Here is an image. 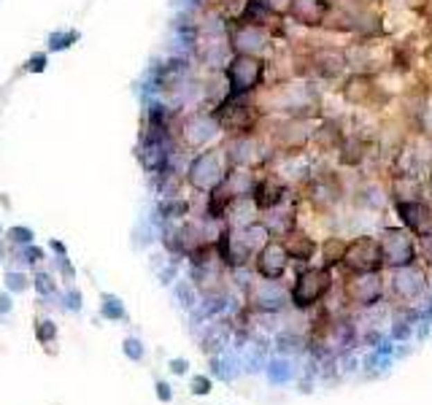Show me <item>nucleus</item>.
<instances>
[{
	"label": "nucleus",
	"mask_w": 432,
	"mask_h": 405,
	"mask_svg": "<svg viewBox=\"0 0 432 405\" xmlns=\"http://www.w3.org/2000/svg\"><path fill=\"white\" fill-rule=\"evenodd\" d=\"M254 103L265 117L322 119V92L308 78H286L276 84H262L254 92Z\"/></svg>",
	"instance_id": "nucleus-1"
},
{
	"label": "nucleus",
	"mask_w": 432,
	"mask_h": 405,
	"mask_svg": "<svg viewBox=\"0 0 432 405\" xmlns=\"http://www.w3.org/2000/svg\"><path fill=\"white\" fill-rule=\"evenodd\" d=\"M227 171L230 165L227 157H225V149L222 146H208V149H200V152H195L189 157L184 181L195 195H208L211 189H216L225 181Z\"/></svg>",
	"instance_id": "nucleus-2"
},
{
	"label": "nucleus",
	"mask_w": 432,
	"mask_h": 405,
	"mask_svg": "<svg viewBox=\"0 0 432 405\" xmlns=\"http://www.w3.org/2000/svg\"><path fill=\"white\" fill-rule=\"evenodd\" d=\"M211 117L216 119L219 130L227 138L259 132V125L265 119V114L259 111V105L254 103V95L252 98H225L211 111Z\"/></svg>",
	"instance_id": "nucleus-3"
},
{
	"label": "nucleus",
	"mask_w": 432,
	"mask_h": 405,
	"mask_svg": "<svg viewBox=\"0 0 432 405\" xmlns=\"http://www.w3.org/2000/svg\"><path fill=\"white\" fill-rule=\"evenodd\" d=\"M227 98H252L265 84V60L252 54H232L222 71Z\"/></svg>",
	"instance_id": "nucleus-4"
},
{
	"label": "nucleus",
	"mask_w": 432,
	"mask_h": 405,
	"mask_svg": "<svg viewBox=\"0 0 432 405\" xmlns=\"http://www.w3.org/2000/svg\"><path fill=\"white\" fill-rule=\"evenodd\" d=\"M338 95L352 108H368L379 114H383V108H389V103L395 101L373 74H346Z\"/></svg>",
	"instance_id": "nucleus-5"
},
{
	"label": "nucleus",
	"mask_w": 432,
	"mask_h": 405,
	"mask_svg": "<svg viewBox=\"0 0 432 405\" xmlns=\"http://www.w3.org/2000/svg\"><path fill=\"white\" fill-rule=\"evenodd\" d=\"M332 270L325 265L316 268H300L297 276L289 286V305L297 311H308L316 308L327 295L332 292Z\"/></svg>",
	"instance_id": "nucleus-6"
},
{
	"label": "nucleus",
	"mask_w": 432,
	"mask_h": 405,
	"mask_svg": "<svg viewBox=\"0 0 432 405\" xmlns=\"http://www.w3.org/2000/svg\"><path fill=\"white\" fill-rule=\"evenodd\" d=\"M222 135L211 111H181L176 119V144L189 154L214 146V141Z\"/></svg>",
	"instance_id": "nucleus-7"
},
{
	"label": "nucleus",
	"mask_w": 432,
	"mask_h": 405,
	"mask_svg": "<svg viewBox=\"0 0 432 405\" xmlns=\"http://www.w3.org/2000/svg\"><path fill=\"white\" fill-rule=\"evenodd\" d=\"M340 268L346 273H379L383 268V254L379 238L373 235H354L346 241V252L340 259Z\"/></svg>",
	"instance_id": "nucleus-8"
},
{
	"label": "nucleus",
	"mask_w": 432,
	"mask_h": 405,
	"mask_svg": "<svg viewBox=\"0 0 432 405\" xmlns=\"http://www.w3.org/2000/svg\"><path fill=\"white\" fill-rule=\"evenodd\" d=\"M227 41L232 54H252V57H262V60L273 51V44H276L270 30L259 25H246L238 19H230Z\"/></svg>",
	"instance_id": "nucleus-9"
},
{
	"label": "nucleus",
	"mask_w": 432,
	"mask_h": 405,
	"mask_svg": "<svg viewBox=\"0 0 432 405\" xmlns=\"http://www.w3.org/2000/svg\"><path fill=\"white\" fill-rule=\"evenodd\" d=\"M379 243H381L383 268H403L419 262L416 235H411L406 227H383Z\"/></svg>",
	"instance_id": "nucleus-10"
},
{
	"label": "nucleus",
	"mask_w": 432,
	"mask_h": 405,
	"mask_svg": "<svg viewBox=\"0 0 432 405\" xmlns=\"http://www.w3.org/2000/svg\"><path fill=\"white\" fill-rule=\"evenodd\" d=\"M343 300L354 308H370V305L381 303L383 292H386V284L381 279V270L379 273H349L343 279Z\"/></svg>",
	"instance_id": "nucleus-11"
},
{
	"label": "nucleus",
	"mask_w": 432,
	"mask_h": 405,
	"mask_svg": "<svg viewBox=\"0 0 432 405\" xmlns=\"http://www.w3.org/2000/svg\"><path fill=\"white\" fill-rule=\"evenodd\" d=\"M392 295L403 303H416L419 298L427 295L430 289V273L427 268H422L419 262L403 265V268H392Z\"/></svg>",
	"instance_id": "nucleus-12"
},
{
	"label": "nucleus",
	"mask_w": 432,
	"mask_h": 405,
	"mask_svg": "<svg viewBox=\"0 0 432 405\" xmlns=\"http://www.w3.org/2000/svg\"><path fill=\"white\" fill-rule=\"evenodd\" d=\"M246 303L257 313H279L289 305V286L281 281L257 279L246 286Z\"/></svg>",
	"instance_id": "nucleus-13"
},
{
	"label": "nucleus",
	"mask_w": 432,
	"mask_h": 405,
	"mask_svg": "<svg viewBox=\"0 0 432 405\" xmlns=\"http://www.w3.org/2000/svg\"><path fill=\"white\" fill-rule=\"evenodd\" d=\"M289 195H292V187H289L276 171H270V168H262V171H259L254 192H252V200H254L259 214H265V211L281 205Z\"/></svg>",
	"instance_id": "nucleus-14"
},
{
	"label": "nucleus",
	"mask_w": 432,
	"mask_h": 405,
	"mask_svg": "<svg viewBox=\"0 0 432 405\" xmlns=\"http://www.w3.org/2000/svg\"><path fill=\"white\" fill-rule=\"evenodd\" d=\"M252 262H254L257 279H268V281H281L286 276L289 265H292V259H289V254H286V249H284V243H281L279 238H270L254 254Z\"/></svg>",
	"instance_id": "nucleus-15"
},
{
	"label": "nucleus",
	"mask_w": 432,
	"mask_h": 405,
	"mask_svg": "<svg viewBox=\"0 0 432 405\" xmlns=\"http://www.w3.org/2000/svg\"><path fill=\"white\" fill-rule=\"evenodd\" d=\"M395 211L403 222V227L416 235L424 238L432 232V203L424 198H413V200H395Z\"/></svg>",
	"instance_id": "nucleus-16"
},
{
	"label": "nucleus",
	"mask_w": 432,
	"mask_h": 405,
	"mask_svg": "<svg viewBox=\"0 0 432 405\" xmlns=\"http://www.w3.org/2000/svg\"><path fill=\"white\" fill-rule=\"evenodd\" d=\"M332 0H292L286 19L292 25L305 27V30H319L325 25V17L330 11Z\"/></svg>",
	"instance_id": "nucleus-17"
},
{
	"label": "nucleus",
	"mask_w": 432,
	"mask_h": 405,
	"mask_svg": "<svg viewBox=\"0 0 432 405\" xmlns=\"http://www.w3.org/2000/svg\"><path fill=\"white\" fill-rule=\"evenodd\" d=\"M281 243H284V249L289 254V259H295V262H300V265H308L316 252H319V243H316V238L303 227H295L289 230L284 238H279Z\"/></svg>",
	"instance_id": "nucleus-18"
},
{
	"label": "nucleus",
	"mask_w": 432,
	"mask_h": 405,
	"mask_svg": "<svg viewBox=\"0 0 432 405\" xmlns=\"http://www.w3.org/2000/svg\"><path fill=\"white\" fill-rule=\"evenodd\" d=\"M187 216H192V200L184 198V195L162 198L157 203V219L162 225H181Z\"/></svg>",
	"instance_id": "nucleus-19"
},
{
	"label": "nucleus",
	"mask_w": 432,
	"mask_h": 405,
	"mask_svg": "<svg viewBox=\"0 0 432 405\" xmlns=\"http://www.w3.org/2000/svg\"><path fill=\"white\" fill-rule=\"evenodd\" d=\"M257 176H259V171H252V168H230L222 187L232 198H252Z\"/></svg>",
	"instance_id": "nucleus-20"
},
{
	"label": "nucleus",
	"mask_w": 432,
	"mask_h": 405,
	"mask_svg": "<svg viewBox=\"0 0 432 405\" xmlns=\"http://www.w3.org/2000/svg\"><path fill=\"white\" fill-rule=\"evenodd\" d=\"M343 252H346V238H340L338 232L330 235V238H325V243L319 246V254H322V265L325 268H338L340 265V259H343Z\"/></svg>",
	"instance_id": "nucleus-21"
},
{
	"label": "nucleus",
	"mask_w": 432,
	"mask_h": 405,
	"mask_svg": "<svg viewBox=\"0 0 432 405\" xmlns=\"http://www.w3.org/2000/svg\"><path fill=\"white\" fill-rule=\"evenodd\" d=\"M101 316L103 319H108V322H128V311H125V305H122V300L116 298V295H103L101 298Z\"/></svg>",
	"instance_id": "nucleus-22"
},
{
	"label": "nucleus",
	"mask_w": 432,
	"mask_h": 405,
	"mask_svg": "<svg viewBox=\"0 0 432 405\" xmlns=\"http://www.w3.org/2000/svg\"><path fill=\"white\" fill-rule=\"evenodd\" d=\"M35 241V232L27 227V225H14V227L6 230V243L14 246V249H22V246H30Z\"/></svg>",
	"instance_id": "nucleus-23"
},
{
	"label": "nucleus",
	"mask_w": 432,
	"mask_h": 405,
	"mask_svg": "<svg viewBox=\"0 0 432 405\" xmlns=\"http://www.w3.org/2000/svg\"><path fill=\"white\" fill-rule=\"evenodd\" d=\"M30 286H35V292L41 295V298H51V295H57V279L46 273V270H35L33 276H30Z\"/></svg>",
	"instance_id": "nucleus-24"
},
{
	"label": "nucleus",
	"mask_w": 432,
	"mask_h": 405,
	"mask_svg": "<svg viewBox=\"0 0 432 405\" xmlns=\"http://www.w3.org/2000/svg\"><path fill=\"white\" fill-rule=\"evenodd\" d=\"M76 41H78L76 30H57V33H51L49 41H46V51H65L71 49Z\"/></svg>",
	"instance_id": "nucleus-25"
},
{
	"label": "nucleus",
	"mask_w": 432,
	"mask_h": 405,
	"mask_svg": "<svg viewBox=\"0 0 432 405\" xmlns=\"http://www.w3.org/2000/svg\"><path fill=\"white\" fill-rule=\"evenodd\" d=\"M3 284H6V292H11V295H22V292L30 289V276L22 273V270H6Z\"/></svg>",
	"instance_id": "nucleus-26"
},
{
	"label": "nucleus",
	"mask_w": 432,
	"mask_h": 405,
	"mask_svg": "<svg viewBox=\"0 0 432 405\" xmlns=\"http://www.w3.org/2000/svg\"><path fill=\"white\" fill-rule=\"evenodd\" d=\"M35 338L41 346H51L57 341V322L51 319H35Z\"/></svg>",
	"instance_id": "nucleus-27"
},
{
	"label": "nucleus",
	"mask_w": 432,
	"mask_h": 405,
	"mask_svg": "<svg viewBox=\"0 0 432 405\" xmlns=\"http://www.w3.org/2000/svg\"><path fill=\"white\" fill-rule=\"evenodd\" d=\"M19 259H22L25 265H30V268H38V265L46 259V252H44L41 246L30 243V246H22V249H19Z\"/></svg>",
	"instance_id": "nucleus-28"
},
{
	"label": "nucleus",
	"mask_w": 432,
	"mask_h": 405,
	"mask_svg": "<svg viewBox=\"0 0 432 405\" xmlns=\"http://www.w3.org/2000/svg\"><path fill=\"white\" fill-rule=\"evenodd\" d=\"M46 62H49V54H46V51H38V54L27 57L25 74H44V71H46Z\"/></svg>",
	"instance_id": "nucleus-29"
},
{
	"label": "nucleus",
	"mask_w": 432,
	"mask_h": 405,
	"mask_svg": "<svg viewBox=\"0 0 432 405\" xmlns=\"http://www.w3.org/2000/svg\"><path fill=\"white\" fill-rule=\"evenodd\" d=\"M176 295H178V300H184V305H195V298H198L200 292L195 289V284H192V281H178Z\"/></svg>",
	"instance_id": "nucleus-30"
},
{
	"label": "nucleus",
	"mask_w": 432,
	"mask_h": 405,
	"mask_svg": "<svg viewBox=\"0 0 432 405\" xmlns=\"http://www.w3.org/2000/svg\"><path fill=\"white\" fill-rule=\"evenodd\" d=\"M122 352H125V354H128L132 362H141V359H144V354H146V352H144V343H141L138 338H128V341L122 343Z\"/></svg>",
	"instance_id": "nucleus-31"
},
{
	"label": "nucleus",
	"mask_w": 432,
	"mask_h": 405,
	"mask_svg": "<svg viewBox=\"0 0 432 405\" xmlns=\"http://www.w3.org/2000/svg\"><path fill=\"white\" fill-rule=\"evenodd\" d=\"M211 379L208 376H192L189 379V389H192V395H198V397H205L208 392H211Z\"/></svg>",
	"instance_id": "nucleus-32"
},
{
	"label": "nucleus",
	"mask_w": 432,
	"mask_h": 405,
	"mask_svg": "<svg viewBox=\"0 0 432 405\" xmlns=\"http://www.w3.org/2000/svg\"><path fill=\"white\" fill-rule=\"evenodd\" d=\"M57 265H60V273H62L65 284L71 286V284H74V279H76V270H74V265L68 262V254H65V257H60V259H57Z\"/></svg>",
	"instance_id": "nucleus-33"
},
{
	"label": "nucleus",
	"mask_w": 432,
	"mask_h": 405,
	"mask_svg": "<svg viewBox=\"0 0 432 405\" xmlns=\"http://www.w3.org/2000/svg\"><path fill=\"white\" fill-rule=\"evenodd\" d=\"M65 308H71V311H81V292H78L74 284H71V286H68V292H65Z\"/></svg>",
	"instance_id": "nucleus-34"
},
{
	"label": "nucleus",
	"mask_w": 432,
	"mask_h": 405,
	"mask_svg": "<svg viewBox=\"0 0 432 405\" xmlns=\"http://www.w3.org/2000/svg\"><path fill=\"white\" fill-rule=\"evenodd\" d=\"M157 400L159 403H171L173 400V389H171V384H165V381H157Z\"/></svg>",
	"instance_id": "nucleus-35"
},
{
	"label": "nucleus",
	"mask_w": 432,
	"mask_h": 405,
	"mask_svg": "<svg viewBox=\"0 0 432 405\" xmlns=\"http://www.w3.org/2000/svg\"><path fill=\"white\" fill-rule=\"evenodd\" d=\"M262 3H265L270 11H276L279 17H286V11H289V3H292V0H262Z\"/></svg>",
	"instance_id": "nucleus-36"
},
{
	"label": "nucleus",
	"mask_w": 432,
	"mask_h": 405,
	"mask_svg": "<svg viewBox=\"0 0 432 405\" xmlns=\"http://www.w3.org/2000/svg\"><path fill=\"white\" fill-rule=\"evenodd\" d=\"M14 311V298H11V292H0V316H6V313H11Z\"/></svg>",
	"instance_id": "nucleus-37"
},
{
	"label": "nucleus",
	"mask_w": 432,
	"mask_h": 405,
	"mask_svg": "<svg viewBox=\"0 0 432 405\" xmlns=\"http://www.w3.org/2000/svg\"><path fill=\"white\" fill-rule=\"evenodd\" d=\"M168 365H171V373H176V376H187V370H189V362H187V359H181V356L171 359Z\"/></svg>",
	"instance_id": "nucleus-38"
},
{
	"label": "nucleus",
	"mask_w": 432,
	"mask_h": 405,
	"mask_svg": "<svg viewBox=\"0 0 432 405\" xmlns=\"http://www.w3.org/2000/svg\"><path fill=\"white\" fill-rule=\"evenodd\" d=\"M422 254H424L427 265H430V268H432V232H430V235H424V238H422Z\"/></svg>",
	"instance_id": "nucleus-39"
},
{
	"label": "nucleus",
	"mask_w": 432,
	"mask_h": 405,
	"mask_svg": "<svg viewBox=\"0 0 432 405\" xmlns=\"http://www.w3.org/2000/svg\"><path fill=\"white\" fill-rule=\"evenodd\" d=\"M49 249L54 254H60V257H65V254H68V249H65V243H62V241H57V238H51L49 241Z\"/></svg>",
	"instance_id": "nucleus-40"
},
{
	"label": "nucleus",
	"mask_w": 432,
	"mask_h": 405,
	"mask_svg": "<svg viewBox=\"0 0 432 405\" xmlns=\"http://www.w3.org/2000/svg\"><path fill=\"white\" fill-rule=\"evenodd\" d=\"M8 252H11V246L6 243V238H0V262H3L6 257H8Z\"/></svg>",
	"instance_id": "nucleus-41"
},
{
	"label": "nucleus",
	"mask_w": 432,
	"mask_h": 405,
	"mask_svg": "<svg viewBox=\"0 0 432 405\" xmlns=\"http://www.w3.org/2000/svg\"><path fill=\"white\" fill-rule=\"evenodd\" d=\"M427 187H430V195H432V173L427 176Z\"/></svg>",
	"instance_id": "nucleus-42"
},
{
	"label": "nucleus",
	"mask_w": 432,
	"mask_h": 405,
	"mask_svg": "<svg viewBox=\"0 0 432 405\" xmlns=\"http://www.w3.org/2000/svg\"><path fill=\"white\" fill-rule=\"evenodd\" d=\"M0 232H3V225H0Z\"/></svg>",
	"instance_id": "nucleus-43"
}]
</instances>
